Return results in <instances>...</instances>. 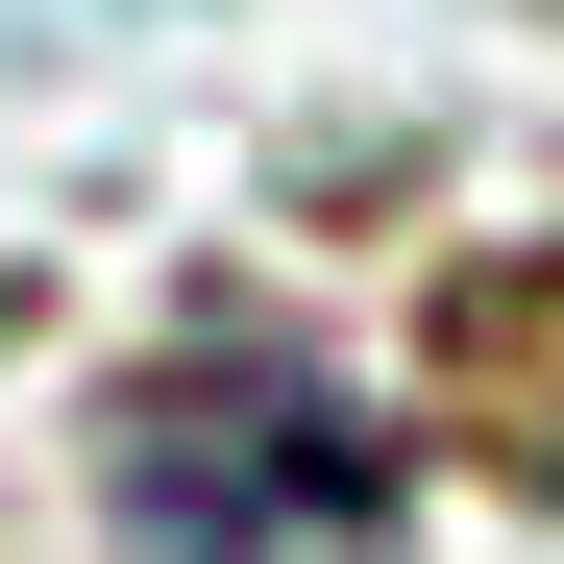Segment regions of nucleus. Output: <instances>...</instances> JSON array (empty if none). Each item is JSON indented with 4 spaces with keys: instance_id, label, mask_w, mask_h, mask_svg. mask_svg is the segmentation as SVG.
<instances>
[{
    "instance_id": "1",
    "label": "nucleus",
    "mask_w": 564,
    "mask_h": 564,
    "mask_svg": "<svg viewBox=\"0 0 564 564\" xmlns=\"http://www.w3.org/2000/svg\"><path fill=\"white\" fill-rule=\"evenodd\" d=\"M99 516L123 564H393V393L221 295L99 393Z\"/></svg>"
}]
</instances>
